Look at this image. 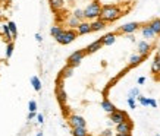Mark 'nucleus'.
Segmentation results:
<instances>
[{"label": "nucleus", "instance_id": "25", "mask_svg": "<svg viewBox=\"0 0 160 136\" xmlns=\"http://www.w3.org/2000/svg\"><path fill=\"white\" fill-rule=\"evenodd\" d=\"M79 22H81V21L77 19L73 15H71V16H69V19H68V26L69 28H72V29H77V26L79 25Z\"/></svg>", "mask_w": 160, "mask_h": 136}, {"label": "nucleus", "instance_id": "36", "mask_svg": "<svg viewBox=\"0 0 160 136\" xmlns=\"http://www.w3.org/2000/svg\"><path fill=\"white\" fill-rule=\"evenodd\" d=\"M150 106H151V107H157V102H156L154 100H151V98H150Z\"/></svg>", "mask_w": 160, "mask_h": 136}, {"label": "nucleus", "instance_id": "28", "mask_svg": "<svg viewBox=\"0 0 160 136\" xmlns=\"http://www.w3.org/2000/svg\"><path fill=\"white\" fill-rule=\"evenodd\" d=\"M73 16H75V18H77V19H79L81 21V22H82L84 19H85V18H84V10L82 9H75L73 10Z\"/></svg>", "mask_w": 160, "mask_h": 136}, {"label": "nucleus", "instance_id": "27", "mask_svg": "<svg viewBox=\"0 0 160 136\" xmlns=\"http://www.w3.org/2000/svg\"><path fill=\"white\" fill-rule=\"evenodd\" d=\"M62 31H63L62 26H59V25H54V26H52V29H50V34H52V37H53V38H56V37H58V35L60 34Z\"/></svg>", "mask_w": 160, "mask_h": 136}, {"label": "nucleus", "instance_id": "35", "mask_svg": "<svg viewBox=\"0 0 160 136\" xmlns=\"http://www.w3.org/2000/svg\"><path fill=\"white\" fill-rule=\"evenodd\" d=\"M37 122H38V123H44V116H43V114H37Z\"/></svg>", "mask_w": 160, "mask_h": 136}, {"label": "nucleus", "instance_id": "29", "mask_svg": "<svg viewBox=\"0 0 160 136\" xmlns=\"http://www.w3.org/2000/svg\"><path fill=\"white\" fill-rule=\"evenodd\" d=\"M138 100H140V104H141V106H144V107H147V106H150V98L140 97Z\"/></svg>", "mask_w": 160, "mask_h": 136}, {"label": "nucleus", "instance_id": "20", "mask_svg": "<svg viewBox=\"0 0 160 136\" xmlns=\"http://www.w3.org/2000/svg\"><path fill=\"white\" fill-rule=\"evenodd\" d=\"M72 136H91L87 127H72Z\"/></svg>", "mask_w": 160, "mask_h": 136}, {"label": "nucleus", "instance_id": "1", "mask_svg": "<svg viewBox=\"0 0 160 136\" xmlns=\"http://www.w3.org/2000/svg\"><path fill=\"white\" fill-rule=\"evenodd\" d=\"M125 15V10L121 9L119 5H102V12H100V19L104 21L106 24H112L122 18Z\"/></svg>", "mask_w": 160, "mask_h": 136}, {"label": "nucleus", "instance_id": "19", "mask_svg": "<svg viewBox=\"0 0 160 136\" xmlns=\"http://www.w3.org/2000/svg\"><path fill=\"white\" fill-rule=\"evenodd\" d=\"M72 73H73V68L72 66H65V68L60 70V75H59V79H66V78H69V76H72Z\"/></svg>", "mask_w": 160, "mask_h": 136}, {"label": "nucleus", "instance_id": "7", "mask_svg": "<svg viewBox=\"0 0 160 136\" xmlns=\"http://www.w3.org/2000/svg\"><path fill=\"white\" fill-rule=\"evenodd\" d=\"M151 75L154 81H160V51H157L154 56V60L151 63Z\"/></svg>", "mask_w": 160, "mask_h": 136}, {"label": "nucleus", "instance_id": "30", "mask_svg": "<svg viewBox=\"0 0 160 136\" xmlns=\"http://www.w3.org/2000/svg\"><path fill=\"white\" fill-rule=\"evenodd\" d=\"M28 110L29 111H37V102H35L34 100H31V101L28 102Z\"/></svg>", "mask_w": 160, "mask_h": 136}, {"label": "nucleus", "instance_id": "3", "mask_svg": "<svg viewBox=\"0 0 160 136\" xmlns=\"http://www.w3.org/2000/svg\"><path fill=\"white\" fill-rule=\"evenodd\" d=\"M77 37H78L77 29L69 28V29H63L62 32H60L54 40H56L59 44H62V45H68V44H71L72 41H75Z\"/></svg>", "mask_w": 160, "mask_h": 136}, {"label": "nucleus", "instance_id": "41", "mask_svg": "<svg viewBox=\"0 0 160 136\" xmlns=\"http://www.w3.org/2000/svg\"><path fill=\"white\" fill-rule=\"evenodd\" d=\"M0 15H2V10H0Z\"/></svg>", "mask_w": 160, "mask_h": 136}, {"label": "nucleus", "instance_id": "17", "mask_svg": "<svg viewBox=\"0 0 160 136\" xmlns=\"http://www.w3.org/2000/svg\"><path fill=\"white\" fill-rule=\"evenodd\" d=\"M147 25L150 26L151 31H153L156 35H159V37H160V18H156V19L150 21Z\"/></svg>", "mask_w": 160, "mask_h": 136}, {"label": "nucleus", "instance_id": "21", "mask_svg": "<svg viewBox=\"0 0 160 136\" xmlns=\"http://www.w3.org/2000/svg\"><path fill=\"white\" fill-rule=\"evenodd\" d=\"M102 108L104 110V111H107V113H112V111H115V110H116V107H115V106H113V104H112L106 97H104V100L102 101Z\"/></svg>", "mask_w": 160, "mask_h": 136}, {"label": "nucleus", "instance_id": "26", "mask_svg": "<svg viewBox=\"0 0 160 136\" xmlns=\"http://www.w3.org/2000/svg\"><path fill=\"white\" fill-rule=\"evenodd\" d=\"M13 50H15V43H13V41L8 43V47H6V59H10V57H12Z\"/></svg>", "mask_w": 160, "mask_h": 136}, {"label": "nucleus", "instance_id": "38", "mask_svg": "<svg viewBox=\"0 0 160 136\" xmlns=\"http://www.w3.org/2000/svg\"><path fill=\"white\" fill-rule=\"evenodd\" d=\"M144 82H146V78H142V76H141V78H138V83H140V85H141V83H144Z\"/></svg>", "mask_w": 160, "mask_h": 136}, {"label": "nucleus", "instance_id": "8", "mask_svg": "<svg viewBox=\"0 0 160 136\" xmlns=\"http://www.w3.org/2000/svg\"><path fill=\"white\" fill-rule=\"evenodd\" d=\"M68 123L71 127H85L87 126V122L85 119L81 116H77V114H71L68 116Z\"/></svg>", "mask_w": 160, "mask_h": 136}, {"label": "nucleus", "instance_id": "24", "mask_svg": "<svg viewBox=\"0 0 160 136\" xmlns=\"http://www.w3.org/2000/svg\"><path fill=\"white\" fill-rule=\"evenodd\" d=\"M31 85H32V88H34L37 92L41 91V81H40L38 76H32V78H31Z\"/></svg>", "mask_w": 160, "mask_h": 136}, {"label": "nucleus", "instance_id": "34", "mask_svg": "<svg viewBox=\"0 0 160 136\" xmlns=\"http://www.w3.org/2000/svg\"><path fill=\"white\" fill-rule=\"evenodd\" d=\"M34 117H37V113L35 111H29L28 113V120H32Z\"/></svg>", "mask_w": 160, "mask_h": 136}, {"label": "nucleus", "instance_id": "42", "mask_svg": "<svg viewBox=\"0 0 160 136\" xmlns=\"http://www.w3.org/2000/svg\"><path fill=\"white\" fill-rule=\"evenodd\" d=\"M157 136H160V135H157Z\"/></svg>", "mask_w": 160, "mask_h": 136}, {"label": "nucleus", "instance_id": "10", "mask_svg": "<svg viewBox=\"0 0 160 136\" xmlns=\"http://www.w3.org/2000/svg\"><path fill=\"white\" fill-rule=\"evenodd\" d=\"M56 97H58V101L60 106H65L66 104V101H68V97H66V92H65V89H63V87L60 85V83L58 82V87H56Z\"/></svg>", "mask_w": 160, "mask_h": 136}, {"label": "nucleus", "instance_id": "31", "mask_svg": "<svg viewBox=\"0 0 160 136\" xmlns=\"http://www.w3.org/2000/svg\"><path fill=\"white\" fill-rule=\"evenodd\" d=\"M128 104H129V107H131L132 110H135V107H137V106H135V100H134L132 97L128 98Z\"/></svg>", "mask_w": 160, "mask_h": 136}, {"label": "nucleus", "instance_id": "13", "mask_svg": "<svg viewBox=\"0 0 160 136\" xmlns=\"http://www.w3.org/2000/svg\"><path fill=\"white\" fill-rule=\"evenodd\" d=\"M151 49H153V45L148 44L147 41H141V43H138V54H141V56H148L150 51H151Z\"/></svg>", "mask_w": 160, "mask_h": 136}, {"label": "nucleus", "instance_id": "6", "mask_svg": "<svg viewBox=\"0 0 160 136\" xmlns=\"http://www.w3.org/2000/svg\"><path fill=\"white\" fill-rule=\"evenodd\" d=\"M109 117H110L112 123H115V124H118V123L121 122H125V120H128L129 117H128V114H126V111H123V110H115V111L109 113Z\"/></svg>", "mask_w": 160, "mask_h": 136}, {"label": "nucleus", "instance_id": "18", "mask_svg": "<svg viewBox=\"0 0 160 136\" xmlns=\"http://www.w3.org/2000/svg\"><path fill=\"white\" fill-rule=\"evenodd\" d=\"M102 41H103V45H112L116 41V34L115 32H109L104 37H102Z\"/></svg>", "mask_w": 160, "mask_h": 136}, {"label": "nucleus", "instance_id": "16", "mask_svg": "<svg viewBox=\"0 0 160 136\" xmlns=\"http://www.w3.org/2000/svg\"><path fill=\"white\" fill-rule=\"evenodd\" d=\"M49 5H50V9L53 10L54 13H58L59 10L63 9L65 2H63V0H49Z\"/></svg>", "mask_w": 160, "mask_h": 136}, {"label": "nucleus", "instance_id": "5", "mask_svg": "<svg viewBox=\"0 0 160 136\" xmlns=\"http://www.w3.org/2000/svg\"><path fill=\"white\" fill-rule=\"evenodd\" d=\"M142 24H140V22H129V24H125L122 25V26H119V28L115 31V34L116 35H122V34H132V32H135L137 29L140 28Z\"/></svg>", "mask_w": 160, "mask_h": 136}, {"label": "nucleus", "instance_id": "32", "mask_svg": "<svg viewBox=\"0 0 160 136\" xmlns=\"http://www.w3.org/2000/svg\"><path fill=\"white\" fill-rule=\"evenodd\" d=\"M140 94V91L137 89V88H132L131 91H129V97H132V98H135V95H138Z\"/></svg>", "mask_w": 160, "mask_h": 136}, {"label": "nucleus", "instance_id": "37", "mask_svg": "<svg viewBox=\"0 0 160 136\" xmlns=\"http://www.w3.org/2000/svg\"><path fill=\"white\" fill-rule=\"evenodd\" d=\"M35 40H37L38 43H41V41H43V38H41V35H40V34H35Z\"/></svg>", "mask_w": 160, "mask_h": 136}, {"label": "nucleus", "instance_id": "39", "mask_svg": "<svg viewBox=\"0 0 160 136\" xmlns=\"http://www.w3.org/2000/svg\"><path fill=\"white\" fill-rule=\"evenodd\" d=\"M116 136H131V133H116Z\"/></svg>", "mask_w": 160, "mask_h": 136}, {"label": "nucleus", "instance_id": "14", "mask_svg": "<svg viewBox=\"0 0 160 136\" xmlns=\"http://www.w3.org/2000/svg\"><path fill=\"white\" fill-rule=\"evenodd\" d=\"M147 59V56H141V54H134V56H131V59H129V64H128V68L129 69H134L137 68L138 64L141 63V62H144Z\"/></svg>", "mask_w": 160, "mask_h": 136}, {"label": "nucleus", "instance_id": "4", "mask_svg": "<svg viewBox=\"0 0 160 136\" xmlns=\"http://www.w3.org/2000/svg\"><path fill=\"white\" fill-rule=\"evenodd\" d=\"M85 56H87L85 49L84 50H77V51H73V53L68 57L66 64H68V66H72V68H77V66L81 64V62H82V59L85 57Z\"/></svg>", "mask_w": 160, "mask_h": 136}, {"label": "nucleus", "instance_id": "12", "mask_svg": "<svg viewBox=\"0 0 160 136\" xmlns=\"http://www.w3.org/2000/svg\"><path fill=\"white\" fill-rule=\"evenodd\" d=\"M91 32V25L82 21V22H79V25L77 26V34L78 35H87Z\"/></svg>", "mask_w": 160, "mask_h": 136}, {"label": "nucleus", "instance_id": "11", "mask_svg": "<svg viewBox=\"0 0 160 136\" xmlns=\"http://www.w3.org/2000/svg\"><path fill=\"white\" fill-rule=\"evenodd\" d=\"M102 47H103V41H102V38H98V40H96V41H92L87 49H85V53L92 54V53H96V51H98V50H102Z\"/></svg>", "mask_w": 160, "mask_h": 136}, {"label": "nucleus", "instance_id": "23", "mask_svg": "<svg viewBox=\"0 0 160 136\" xmlns=\"http://www.w3.org/2000/svg\"><path fill=\"white\" fill-rule=\"evenodd\" d=\"M142 35H144L146 38H154L156 37V34L151 31V28L147 24H144V26H142Z\"/></svg>", "mask_w": 160, "mask_h": 136}, {"label": "nucleus", "instance_id": "33", "mask_svg": "<svg viewBox=\"0 0 160 136\" xmlns=\"http://www.w3.org/2000/svg\"><path fill=\"white\" fill-rule=\"evenodd\" d=\"M100 136H113V132H112L110 129H106V130H103L102 133H100Z\"/></svg>", "mask_w": 160, "mask_h": 136}, {"label": "nucleus", "instance_id": "15", "mask_svg": "<svg viewBox=\"0 0 160 136\" xmlns=\"http://www.w3.org/2000/svg\"><path fill=\"white\" fill-rule=\"evenodd\" d=\"M90 25H91V32H96V31H102V29H104L107 24L104 22V21L100 19V18H97V19L92 21Z\"/></svg>", "mask_w": 160, "mask_h": 136}, {"label": "nucleus", "instance_id": "22", "mask_svg": "<svg viewBox=\"0 0 160 136\" xmlns=\"http://www.w3.org/2000/svg\"><path fill=\"white\" fill-rule=\"evenodd\" d=\"M8 28H9L10 35H12V38L15 41V40L18 38V26H16V24H15L13 21H10V22H8Z\"/></svg>", "mask_w": 160, "mask_h": 136}, {"label": "nucleus", "instance_id": "9", "mask_svg": "<svg viewBox=\"0 0 160 136\" xmlns=\"http://www.w3.org/2000/svg\"><path fill=\"white\" fill-rule=\"evenodd\" d=\"M134 129V122L131 119H128L125 122H121L116 124V132L118 133H131Z\"/></svg>", "mask_w": 160, "mask_h": 136}, {"label": "nucleus", "instance_id": "40", "mask_svg": "<svg viewBox=\"0 0 160 136\" xmlns=\"http://www.w3.org/2000/svg\"><path fill=\"white\" fill-rule=\"evenodd\" d=\"M37 136H44V135H43V132H38V133H37Z\"/></svg>", "mask_w": 160, "mask_h": 136}, {"label": "nucleus", "instance_id": "2", "mask_svg": "<svg viewBox=\"0 0 160 136\" xmlns=\"http://www.w3.org/2000/svg\"><path fill=\"white\" fill-rule=\"evenodd\" d=\"M100 12H102V3L98 0H92L91 3L84 9V18L94 21L100 18Z\"/></svg>", "mask_w": 160, "mask_h": 136}]
</instances>
